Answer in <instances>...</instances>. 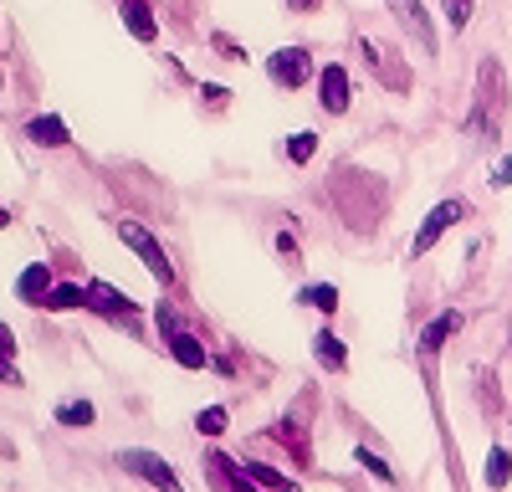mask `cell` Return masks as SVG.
Returning <instances> with one entry per match:
<instances>
[{
    "mask_svg": "<svg viewBox=\"0 0 512 492\" xmlns=\"http://www.w3.org/2000/svg\"><path fill=\"white\" fill-rule=\"evenodd\" d=\"M118 16H123V26H128L134 41H154L159 36V21L149 11V0H118Z\"/></svg>",
    "mask_w": 512,
    "mask_h": 492,
    "instance_id": "cell-12",
    "label": "cell"
},
{
    "mask_svg": "<svg viewBox=\"0 0 512 492\" xmlns=\"http://www.w3.org/2000/svg\"><path fill=\"white\" fill-rule=\"evenodd\" d=\"M88 308H98L103 318H134V303H128L118 287H108V282H88Z\"/></svg>",
    "mask_w": 512,
    "mask_h": 492,
    "instance_id": "cell-13",
    "label": "cell"
},
{
    "mask_svg": "<svg viewBox=\"0 0 512 492\" xmlns=\"http://www.w3.org/2000/svg\"><path fill=\"white\" fill-rule=\"evenodd\" d=\"M364 62L374 67V77L384 82V88L410 93V72H400V67L390 62V47H379V41H369V36H364Z\"/></svg>",
    "mask_w": 512,
    "mask_h": 492,
    "instance_id": "cell-10",
    "label": "cell"
},
{
    "mask_svg": "<svg viewBox=\"0 0 512 492\" xmlns=\"http://www.w3.org/2000/svg\"><path fill=\"white\" fill-rule=\"evenodd\" d=\"M26 134H31V144H41V149H62L72 134H67V123L57 118V113H36L31 123H26Z\"/></svg>",
    "mask_w": 512,
    "mask_h": 492,
    "instance_id": "cell-14",
    "label": "cell"
},
{
    "mask_svg": "<svg viewBox=\"0 0 512 492\" xmlns=\"http://www.w3.org/2000/svg\"><path fill=\"white\" fill-rule=\"evenodd\" d=\"M507 82H502V67L487 57L482 67H477V113H472V123L466 129L472 134H492L497 139V118H502V108H507Z\"/></svg>",
    "mask_w": 512,
    "mask_h": 492,
    "instance_id": "cell-1",
    "label": "cell"
},
{
    "mask_svg": "<svg viewBox=\"0 0 512 492\" xmlns=\"http://www.w3.org/2000/svg\"><path fill=\"white\" fill-rule=\"evenodd\" d=\"M277 257H282V262H303V252H297V241H292L287 231L277 236Z\"/></svg>",
    "mask_w": 512,
    "mask_h": 492,
    "instance_id": "cell-27",
    "label": "cell"
},
{
    "mask_svg": "<svg viewBox=\"0 0 512 492\" xmlns=\"http://www.w3.org/2000/svg\"><path fill=\"white\" fill-rule=\"evenodd\" d=\"M118 236H123V246H134V252H139V262L149 267V277H154V282H164V287L175 282V267H169L164 246H159V241H154V236H149L139 221H118Z\"/></svg>",
    "mask_w": 512,
    "mask_h": 492,
    "instance_id": "cell-6",
    "label": "cell"
},
{
    "mask_svg": "<svg viewBox=\"0 0 512 492\" xmlns=\"http://www.w3.org/2000/svg\"><path fill=\"white\" fill-rule=\"evenodd\" d=\"M267 77L277 82V88H303V82L313 77V62H308L303 47H282V52L267 57Z\"/></svg>",
    "mask_w": 512,
    "mask_h": 492,
    "instance_id": "cell-8",
    "label": "cell"
},
{
    "mask_svg": "<svg viewBox=\"0 0 512 492\" xmlns=\"http://www.w3.org/2000/svg\"><path fill=\"white\" fill-rule=\"evenodd\" d=\"M287 11H303L308 16V11H318V0H287Z\"/></svg>",
    "mask_w": 512,
    "mask_h": 492,
    "instance_id": "cell-28",
    "label": "cell"
},
{
    "mask_svg": "<svg viewBox=\"0 0 512 492\" xmlns=\"http://www.w3.org/2000/svg\"><path fill=\"white\" fill-rule=\"evenodd\" d=\"M390 6V16H395V26L415 41V47L425 52V57H436L441 52V41H436V26H431V16H425V6L420 0H384Z\"/></svg>",
    "mask_w": 512,
    "mask_h": 492,
    "instance_id": "cell-5",
    "label": "cell"
},
{
    "mask_svg": "<svg viewBox=\"0 0 512 492\" xmlns=\"http://www.w3.org/2000/svg\"><path fill=\"white\" fill-rule=\"evenodd\" d=\"M487 185H492V190H507V185H512V154H507V159H497L492 170H487Z\"/></svg>",
    "mask_w": 512,
    "mask_h": 492,
    "instance_id": "cell-26",
    "label": "cell"
},
{
    "mask_svg": "<svg viewBox=\"0 0 512 492\" xmlns=\"http://www.w3.org/2000/svg\"><path fill=\"white\" fill-rule=\"evenodd\" d=\"M297 303H308V308H318V313H333V308H338V287H333V282H313V287H303V293H297Z\"/></svg>",
    "mask_w": 512,
    "mask_h": 492,
    "instance_id": "cell-20",
    "label": "cell"
},
{
    "mask_svg": "<svg viewBox=\"0 0 512 492\" xmlns=\"http://www.w3.org/2000/svg\"><path fill=\"white\" fill-rule=\"evenodd\" d=\"M472 11H477V0H441V16H446V26H451V31H466Z\"/></svg>",
    "mask_w": 512,
    "mask_h": 492,
    "instance_id": "cell-23",
    "label": "cell"
},
{
    "mask_svg": "<svg viewBox=\"0 0 512 492\" xmlns=\"http://www.w3.org/2000/svg\"><path fill=\"white\" fill-rule=\"evenodd\" d=\"M41 308H57V313H62V308H88V287H77V282H57Z\"/></svg>",
    "mask_w": 512,
    "mask_h": 492,
    "instance_id": "cell-18",
    "label": "cell"
},
{
    "mask_svg": "<svg viewBox=\"0 0 512 492\" xmlns=\"http://www.w3.org/2000/svg\"><path fill=\"white\" fill-rule=\"evenodd\" d=\"M118 467L123 472H134V477H144L149 487H159V492H185L180 487V477H175V467H169L159 451H144V446H123L118 451Z\"/></svg>",
    "mask_w": 512,
    "mask_h": 492,
    "instance_id": "cell-2",
    "label": "cell"
},
{
    "mask_svg": "<svg viewBox=\"0 0 512 492\" xmlns=\"http://www.w3.org/2000/svg\"><path fill=\"white\" fill-rule=\"evenodd\" d=\"M482 482H487L492 492H502V487L512 482V457H507L502 446H492V451H487V467H482Z\"/></svg>",
    "mask_w": 512,
    "mask_h": 492,
    "instance_id": "cell-17",
    "label": "cell"
},
{
    "mask_svg": "<svg viewBox=\"0 0 512 492\" xmlns=\"http://www.w3.org/2000/svg\"><path fill=\"white\" fill-rule=\"evenodd\" d=\"M354 462H359L364 472H374L379 482H395V472H390V462H384V457H374V451H369V446H359V451H354Z\"/></svg>",
    "mask_w": 512,
    "mask_h": 492,
    "instance_id": "cell-25",
    "label": "cell"
},
{
    "mask_svg": "<svg viewBox=\"0 0 512 492\" xmlns=\"http://www.w3.org/2000/svg\"><path fill=\"white\" fill-rule=\"evenodd\" d=\"M456 328H461V313L456 308H446V313H436L431 323H425V334H420V354H436L451 334H456Z\"/></svg>",
    "mask_w": 512,
    "mask_h": 492,
    "instance_id": "cell-15",
    "label": "cell"
},
{
    "mask_svg": "<svg viewBox=\"0 0 512 492\" xmlns=\"http://www.w3.org/2000/svg\"><path fill=\"white\" fill-rule=\"evenodd\" d=\"M159 328H164V344H169V354H175L180 369H205L210 364L205 344L190 334V328H180V318H175V308H169V303H159Z\"/></svg>",
    "mask_w": 512,
    "mask_h": 492,
    "instance_id": "cell-4",
    "label": "cell"
},
{
    "mask_svg": "<svg viewBox=\"0 0 512 492\" xmlns=\"http://www.w3.org/2000/svg\"><path fill=\"white\" fill-rule=\"evenodd\" d=\"M11 226V211H6V205H0V231H6Z\"/></svg>",
    "mask_w": 512,
    "mask_h": 492,
    "instance_id": "cell-29",
    "label": "cell"
},
{
    "mask_svg": "<svg viewBox=\"0 0 512 492\" xmlns=\"http://www.w3.org/2000/svg\"><path fill=\"white\" fill-rule=\"evenodd\" d=\"M313 154H318V134H313V129H297V134L282 144V159H287V164H308Z\"/></svg>",
    "mask_w": 512,
    "mask_h": 492,
    "instance_id": "cell-19",
    "label": "cell"
},
{
    "mask_svg": "<svg viewBox=\"0 0 512 492\" xmlns=\"http://www.w3.org/2000/svg\"><path fill=\"white\" fill-rule=\"evenodd\" d=\"M313 359L323 369H344L349 364V349H344V339H338L333 328H318V334H313Z\"/></svg>",
    "mask_w": 512,
    "mask_h": 492,
    "instance_id": "cell-16",
    "label": "cell"
},
{
    "mask_svg": "<svg viewBox=\"0 0 512 492\" xmlns=\"http://www.w3.org/2000/svg\"><path fill=\"white\" fill-rule=\"evenodd\" d=\"M466 211H472V205H466L461 195H451V200H441V205H431V216L420 221V231H415V241H410V257H425L431 252V246L456 226V221H466Z\"/></svg>",
    "mask_w": 512,
    "mask_h": 492,
    "instance_id": "cell-3",
    "label": "cell"
},
{
    "mask_svg": "<svg viewBox=\"0 0 512 492\" xmlns=\"http://www.w3.org/2000/svg\"><path fill=\"white\" fill-rule=\"evenodd\" d=\"M57 421H62V426H93L98 410H93V400H62V405H57Z\"/></svg>",
    "mask_w": 512,
    "mask_h": 492,
    "instance_id": "cell-21",
    "label": "cell"
},
{
    "mask_svg": "<svg viewBox=\"0 0 512 492\" xmlns=\"http://www.w3.org/2000/svg\"><path fill=\"white\" fill-rule=\"evenodd\" d=\"M52 287H57V282H52V267H47V262H31V267L16 277V298L36 308V303H47Z\"/></svg>",
    "mask_w": 512,
    "mask_h": 492,
    "instance_id": "cell-11",
    "label": "cell"
},
{
    "mask_svg": "<svg viewBox=\"0 0 512 492\" xmlns=\"http://www.w3.org/2000/svg\"><path fill=\"white\" fill-rule=\"evenodd\" d=\"M226 421H231V416H226V405H205L200 416H195L200 436H221V431H226Z\"/></svg>",
    "mask_w": 512,
    "mask_h": 492,
    "instance_id": "cell-24",
    "label": "cell"
},
{
    "mask_svg": "<svg viewBox=\"0 0 512 492\" xmlns=\"http://www.w3.org/2000/svg\"><path fill=\"white\" fill-rule=\"evenodd\" d=\"M349 98H354V93H349V72L338 67V62H328V67L318 72V108L338 118V113H349Z\"/></svg>",
    "mask_w": 512,
    "mask_h": 492,
    "instance_id": "cell-9",
    "label": "cell"
},
{
    "mask_svg": "<svg viewBox=\"0 0 512 492\" xmlns=\"http://www.w3.org/2000/svg\"><path fill=\"white\" fill-rule=\"evenodd\" d=\"M200 467H205V477H210V487H216V492H256V487H262V482L246 472V462L226 457V451H205Z\"/></svg>",
    "mask_w": 512,
    "mask_h": 492,
    "instance_id": "cell-7",
    "label": "cell"
},
{
    "mask_svg": "<svg viewBox=\"0 0 512 492\" xmlns=\"http://www.w3.org/2000/svg\"><path fill=\"white\" fill-rule=\"evenodd\" d=\"M11 354H16V334H11L6 323H0V385H21V375H16Z\"/></svg>",
    "mask_w": 512,
    "mask_h": 492,
    "instance_id": "cell-22",
    "label": "cell"
}]
</instances>
